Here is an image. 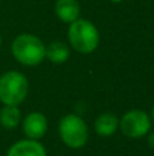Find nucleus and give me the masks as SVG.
Wrapping results in <instances>:
<instances>
[{
    "mask_svg": "<svg viewBox=\"0 0 154 156\" xmlns=\"http://www.w3.org/2000/svg\"><path fill=\"white\" fill-rule=\"evenodd\" d=\"M45 44L40 37L23 33L15 37L11 45L12 56L25 66H37L45 59Z\"/></svg>",
    "mask_w": 154,
    "mask_h": 156,
    "instance_id": "nucleus-1",
    "label": "nucleus"
},
{
    "mask_svg": "<svg viewBox=\"0 0 154 156\" xmlns=\"http://www.w3.org/2000/svg\"><path fill=\"white\" fill-rule=\"evenodd\" d=\"M68 41L71 47L79 54H92L100 44V33L94 23L87 19L78 18L71 22L68 27Z\"/></svg>",
    "mask_w": 154,
    "mask_h": 156,
    "instance_id": "nucleus-2",
    "label": "nucleus"
},
{
    "mask_svg": "<svg viewBox=\"0 0 154 156\" xmlns=\"http://www.w3.org/2000/svg\"><path fill=\"white\" fill-rule=\"evenodd\" d=\"M29 81L19 71H7L0 77V101L4 105H19L26 99Z\"/></svg>",
    "mask_w": 154,
    "mask_h": 156,
    "instance_id": "nucleus-3",
    "label": "nucleus"
},
{
    "mask_svg": "<svg viewBox=\"0 0 154 156\" xmlns=\"http://www.w3.org/2000/svg\"><path fill=\"white\" fill-rule=\"evenodd\" d=\"M62 141L71 149L83 148L89 140V129L83 119L76 114H67L59 122Z\"/></svg>",
    "mask_w": 154,
    "mask_h": 156,
    "instance_id": "nucleus-4",
    "label": "nucleus"
},
{
    "mask_svg": "<svg viewBox=\"0 0 154 156\" xmlns=\"http://www.w3.org/2000/svg\"><path fill=\"white\" fill-rule=\"evenodd\" d=\"M119 127L126 137L136 140L149 134L152 129V119L149 114L142 110H130L120 119Z\"/></svg>",
    "mask_w": 154,
    "mask_h": 156,
    "instance_id": "nucleus-5",
    "label": "nucleus"
},
{
    "mask_svg": "<svg viewBox=\"0 0 154 156\" xmlns=\"http://www.w3.org/2000/svg\"><path fill=\"white\" fill-rule=\"evenodd\" d=\"M48 130V119L45 115L38 111L30 112L25 116L23 123H22V132L30 140H40L45 136Z\"/></svg>",
    "mask_w": 154,
    "mask_h": 156,
    "instance_id": "nucleus-6",
    "label": "nucleus"
},
{
    "mask_svg": "<svg viewBox=\"0 0 154 156\" xmlns=\"http://www.w3.org/2000/svg\"><path fill=\"white\" fill-rule=\"evenodd\" d=\"M7 156H46L44 145L38 140H19L10 147Z\"/></svg>",
    "mask_w": 154,
    "mask_h": 156,
    "instance_id": "nucleus-7",
    "label": "nucleus"
},
{
    "mask_svg": "<svg viewBox=\"0 0 154 156\" xmlns=\"http://www.w3.org/2000/svg\"><path fill=\"white\" fill-rule=\"evenodd\" d=\"M55 12L64 23H71L79 18L81 5L78 0H57L55 4Z\"/></svg>",
    "mask_w": 154,
    "mask_h": 156,
    "instance_id": "nucleus-8",
    "label": "nucleus"
},
{
    "mask_svg": "<svg viewBox=\"0 0 154 156\" xmlns=\"http://www.w3.org/2000/svg\"><path fill=\"white\" fill-rule=\"evenodd\" d=\"M120 119L112 112H104L95 119L94 130L101 137H111L119 129Z\"/></svg>",
    "mask_w": 154,
    "mask_h": 156,
    "instance_id": "nucleus-9",
    "label": "nucleus"
},
{
    "mask_svg": "<svg viewBox=\"0 0 154 156\" xmlns=\"http://www.w3.org/2000/svg\"><path fill=\"white\" fill-rule=\"evenodd\" d=\"M45 58L55 65H62L70 58V48L63 41H53L45 48Z\"/></svg>",
    "mask_w": 154,
    "mask_h": 156,
    "instance_id": "nucleus-10",
    "label": "nucleus"
},
{
    "mask_svg": "<svg viewBox=\"0 0 154 156\" xmlns=\"http://www.w3.org/2000/svg\"><path fill=\"white\" fill-rule=\"evenodd\" d=\"M22 121L18 105H3L0 110V125L5 129H15Z\"/></svg>",
    "mask_w": 154,
    "mask_h": 156,
    "instance_id": "nucleus-11",
    "label": "nucleus"
},
{
    "mask_svg": "<svg viewBox=\"0 0 154 156\" xmlns=\"http://www.w3.org/2000/svg\"><path fill=\"white\" fill-rule=\"evenodd\" d=\"M147 143H149V147L152 149H154V132H152L149 134V138H147Z\"/></svg>",
    "mask_w": 154,
    "mask_h": 156,
    "instance_id": "nucleus-12",
    "label": "nucleus"
},
{
    "mask_svg": "<svg viewBox=\"0 0 154 156\" xmlns=\"http://www.w3.org/2000/svg\"><path fill=\"white\" fill-rule=\"evenodd\" d=\"M150 119H152V123H154V107L152 110V114H150Z\"/></svg>",
    "mask_w": 154,
    "mask_h": 156,
    "instance_id": "nucleus-13",
    "label": "nucleus"
},
{
    "mask_svg": "<svg viewBox=\"0 0 154 156\" xmlns=\"http://www.w3.org/2000/svg\"><path fill=\"white\" fill-rule=\"evenodd\" d=\"M111 2H113V3H119V2H122V0H111Z\"/></svg>",
    "mask_w": 154,
    "mask_h": 156,
    "instance_id": "nucleus-14",
    "label": "nucleus"
},
{
    "mask_svg": "<svg viewBox=\"0 0 154 156\" xmlns=\"http://www.w3.org/2000/svg\"><path fill=\"white\" fill-rule=\"evenodd\" d=\"M0 45H2V34H0Z\"/></svg>",
    "mask_w": 154,
    "mask_h": 156,
    "instance_id": "nucleus-15",
    "label": "nucleus"
}]
</instances>
